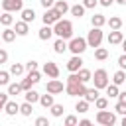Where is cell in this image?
Here are the masks:
<instances>
[{
    "mask_svg": "<svg viewBox=\"0 0 126 126\" xmlns=\"http://www.w3.org/2000/svg\"><path fill=\"white\" fill-rule=\"evenodd\" d=\"M79 126H91V120H87V118H85V120H81V122H79Z\"/></svg>",
    "mask_w": 126,
    "mask_h": 126,
    "instance_id": "49",
    "label": "cell"
},
{
    "mask_svg": "<svg viewBox=\"0 0 126 126\" xmlns=\"http://www.w3.org/2000/svg\"><path fill=\"white\" fill-rule=\"evenodd\" d=\"M32 110H33V108H32V102H28V100H26L24 104H20V114L30 116V114H32Z\"/></svg>",
    "mask_w": 126,
    "mask_h": 126,
    "instance_id": "32",
    "label": "cell"
},
{
    "mask_svg": "<svg viewBox=\"0 0 126 126\" xmlns=\"http://www.w3.org/2000/svg\"><path fill=\"white\" fill-rule=\"evenodd\" d=\"M24 69H28V71H35V69H37V61H28Z\"/></svg>",
    "mask_w": 126,
    "mask_h": 126,
    "instance_id": "40",
    "label": "cell"
},
{
    "mask_svg": "<svg viewBox=\"0 0 126 126\" xmlns=\"http://www.w3.org/2000/svg\"><path fill=\"white\" fill-rule=\"evenodd\" d=\"M6 100H8V93H0V110H4Z\"/></svg>",
    "mask_w": 126,
    "mask_h": 126,
    "instance_id": "44",
    "label": "cell"
},
{
    "mask_svg": "<svg viewBox=\"0 0 126 126\" xmlns=\"http://www.w3.org/2000/svg\"><path fill=\"white\" fill-rule=\"evenodd\" d=\"M91 81L94 83V89H106V85H108V73H106V69H96L94 75L91 77Z\"/></svg>",
    "mask_w": 126,
    "mask_h": 126,
    "instance_id": "3",
    "label": "cell"
},
{
    "mask_svg": "<svg viewBox=\"0 0 126 126\" xmlns=\"http://www.w3.org/2000/svg\"><path fill=\"white\" fill-rule=\"evenodd\" d=\"M94 104H96V108L100 110V108H106V104H108V98H102V96H96V100H94Z\"/></svg>",
    "mask_w": 126,
    "mask_h": 126,
    "instance_id": "37",
    "label": "cell"
},
{
    "mask_svg": "<svg viewBox=\"0 0 126 126\" xmlns=\"http://www.w3.org/2000/svg\"><path fill=\"white\" fill-rule=\"evenodd\" d=\"M96 122H98V124H104V126H112V124L116 122V114H114V112H108V110H104V108H100L98 114H96Z\"/></svg>",
    "mask_w": 126,
    "mask_h": 126,
    "instance_id": "5",
    "label": "cell"
},
{
    "mask_svg": "<svg viewBox=\"0 0 126 126\" xmlns=\"http://www.w3.org/2000/svg\"><path fill=\"white\" fill-rule=\"evenodd\" d=\"M6 59H8V53L4 49H0V63H6Z\"/></svg>",
    "mask_w": 126,
    "mask_h": 126,
    "instance_id": "47",
    "label": "cell"
},
{
    "mask_svg": "<svg viewBox=\"0 0 126 126\" xmlns=\"http://www.w3.org/2000/svg\"><path fill=\"white\" fill-rule=\"evenodd\" d=\"M51 35H53V28L51 26H43L39 30V39H49Z\"/></svg>",
    "mask_w": 126,
    "mask_h": 126,
    "instance_id": "21",
    "label": "cell"
},
{
    "mask_svg": "<svg viewBox=\"0 0 126 126\" xmlns=\"http://www.w3.org/2000/svg\"><path fill=\"white\" fill-rule=\"evenodd\" d=\"M69 10H71V14H73L75 18H81V16L85 14V6H83V4H75V6H69Z\"/></svg>",
    "mask_w": 126,
    "mask_h": 126,
    "instance_id": "19",
    "label": "cell"
},
{
    "mask_svg": "<svg viewBox=\"0 0 126 126\" xmlns=\"http://www.w3.org/2000/svg\"><path fill=\"white\" fill-rule=\"evenodd\" d=\"M118 65H120V69H126V53L118 57Z\"/></svg>",
    "mask_w": 126,
    "mask_h": 126,
    "instance_id": "45",
    "label": "cell"
},
{
    "mask_svg": "<svg viewBox=\"0 0 126 126\" xmlns=\"http://www.w3.org/2000/svg\"><path fill=\"white\" fill-rule=\"evenodd\" d=\"M67 49H71L73 55H81V53L87 49V39H83V37H73V39L69 41Z\"/></svg>",
    "mask_w": 126,
    "mask_h": 126,
    "instance_id": "4",
    "label": "cell"
},
{
    "mask_svg": "<svg viewBox=\"0 0 126 126\" xmlns=\"http://www.w3.org/2000/svg\"><path fill=\"white\" fill-rule=\"evenodd\" d=\"M33 18H35V12L32 10V8H22V20L24 22H33Z\"/></svg>",
    "mask_w": 126,
    "mask_h": 126,
    "instance_id": "17",
    "label": "cell"
},
{
    "mask_svg": "<svg viewBox=\"0 0 126 126\" xmlns=\"http://www.w3.org/2000/svg\"><path fill=\"white\" fill-rule=\"evenodd\" d=\"M43 73L47 77H51V79H57L59 77V67L53 61H47V63H43Z\"/></svg>",
    "mask_w": 126,
    "mask_h": 126,
    "instance_id": "9",
    "label": "cell"
},
{
    "mask_svg": "<svg viewBox=\"0 0 126 126\" xmlns=\"http://www.w3.org/2000/svg\"><path fill=\"white\" fill-rule=\"evenodd\" d=\"M65 124H67V126H75V124H77V116H73V114L67 116V118H65Z\"/></svg>",
    "mask_w": 126,
    "mask_h": 126,
    "instance_id": "42",
    "label": "cell"
},
{
    "mask_svg": "<svg viewBox=\"0 0 126 126\" xmlns=\"http://www.w3.org/2000/svg\"><path fill=\"white\" fill-rule=\"evenodd\" d=\"M53 8H55V10H57L61 16H63L65 12H69V4H67L65 0H59V2H55V6H53Z\"/></svg>",
    "mask_w": 126,
    "mask_h": 126,
    "instance_id": "24",
    "label": "cell"
},
{
    "mask_svg": "<svg viewBox=\"0 0 126 126\" xmlns=\"http://www.w3.org/2000/svg\"><path fill=\"white\" fill-rule=\"evenodd\" d=\"M65 91H67V94H71V96H83L85 91H87V87H85L83 81H79L77 73H71L69 79H67V87H65Z\"/></svg>",
    "mask_w": 126,
    "mask_h": 126,
    "instance_id": "1",
    "label": "cell"
},
{
    "mask_svg": "<svg viewBox=\"0 0 126 126\" xmlns=\"http://www.w3.org/2000/svg\"><path fill=\"white\" fill-rule=\"evenodd\" d=\"M2 8H4V12L22 10V0H2Z\"/></svg>",
    "mask_w": 126,
    "mask_h": 126,
    "instance_id": "10",
    "label": "cell"
},
{
    "mask_svg": "<svg viewBox=\"0 0 126 126\" xmlns=\"http://www.w3.org/2000/svg\"><path fill=\"white\" fill-rule=\"evenodd\" d=\"M116 2H118V4H126V0H116Z\"/></svg>",
    "mask_w": 126,
    "mask_h": 126,
    "instance_id": "53",
    "label": "cell"
},
{
    "mask_svg": "<svg viewBox=\"0 0 126 126\" xmlns=\"http://www.w3.org/2000/svg\"><path fill=\"white\" fill-rule=\"evenodd\" d=\"M53 33H57L59 37H63V39H69L71 35H73V24L69 22V20H57L55 24H53Z\"/></svg>",
    "mask_w": 126,
    "mask_h": 126,
    "instance_id": "2",
    "label": "cell"
},
{
    "mask_svg": "<svg viewBox=\"0 0 126 126\" xmlns=\"http://www.w3.org/2000/svg\"><path fill=\"white\" fill-rule=\"evenodd\" d=\"M39 2H41V6H43V8H45V10H47V8H51V6H53V0H39Z\"/></svg>",
    "mask_w": 126,
    "mask_h": 126,
    "instance_id": "46",
    "label": "cell"
},
{
    "mask_svg": "<svg viewBox=\"0 0 126 126\" xmlns=\"http://www.w3.org/2000/svg\"><path fill=\"white\" fill-rule=\"evenodd\" d=\"M98 2H100L102 6H110V4H112V0H98Z\"/></svg>",
    "mask_w": 126,
    "mask_h": 126,
    "instance_id": "50",
    "label": "cell"
},
{
    "mask_svg": "<svg viewBox=\"0 0 126 126\" xmlns=\"http://www.w3.org/2000/svg\"><path fill=\"white\" fill-rule=\"evenodd\" d=\"M114 110H116L118 114H122V116H124V114H126V102H120V100H118V102H116V106H114Z\"/></svg>",
    "mask_w": 126,
    "mask_h": 126,
    "instance_id": "38",
    "label": "cell"
},
{
    "mask_svg": "<svg viewBox=\"0 0 126 126\" xmlns=\"http://www.w3.org/2000/svg\"><path fill=\"white\" fill-rule=\"evenodd\" d=\"M100 41H102V32H100V28H93V30L89 32V35H87V45L98 47Z\"/></svg>",
    "mask_w": 126,
    "mask_h": 126,
    "instance_id": "6",
    "label": "cell"
},
{
    "mask_svg": "<svg viewBox=\"0 0 126 126\" xmlns=\"http://www.w3.org/2000/svg\"><path fill=\"white\" fill-rule=\"evenodd\" d=\"M39 102H41V106L49 108V106L53 104V94H51V93H49V94H41V96H39Z\"/></svg>",
    "mask_w": 126,
    "mask_h": 126,
    "instance_id": "26",
    "label": "cell"
},
{
    "mask_svg": "<svg viewBox=\"0 0 126 126\" xmlns=\"http://www.w3.org/2000/svg\"><path fill=\"white\" fill-rule=\"evenodd\" d=\"M59 18H61V14H59L55 8H47L45 14H43V24H45V26H51V24H55Z\"/></svg>",
    "mask_w": 126,
    "mask_h": 126,
    "instance_id": "8",
    "label": "cell"
},
{
    "mask_svg": "<svg viewBox=\"0 0 126 126\" xmlns=\"http://www.w3.org/2000/svg\"><path fill=\"white\" fill-rule=\"evenodd\" d=\"M81 65H83V59H81V55H73V57L67 61V69H69L71 73H77V71L81 69Z\"/></svg>",
    "mask_w": 126,
    "mask_h": 126,
    "instance_id": "11",
    "label": "cell"
},
{
    "mask_svg": "<svg viewBox=\"0 0 126 126\" xmlns=\"http://www.w3.org/2000/svg\"><path fill=\"white\" fill-rule=\"evenodd\" d=\"M98 4V0H83V6L85 8H94Z\"/></svg>",
    "mask_w": 126,
    "mask_h": 126,
    "instance_id": "43",
    "label": "cell"
},
{
    "mask_svg": "<svg viewBox=\"0 0 126 126\" xmlns=\"http://www.w3.org/2000/svg\"><path fill=\"white\" fill-rule=\"evenodd\" d=\"M75 110H79V112H87L89 110V102L83 98V100H79L77 104H75Z\"/></svg>",
    "mask_w": 126,
    "mask_h": 126,
    "instance_id": "35",
    "label": "cell"
},
{
    "mask_svg": "<svg viewBox=\"0 0 126 126\" xmlns=\"http://www.w3.org/2000/svg\"><path fill=\"white\" fill-rule=\"evenodd\" d=\"M16 35H28V32H30V26H28V22H16Z\"/></svg>",
    "mask_w": 126,
    "mask_h": 126,
    "instance_id": "15",
    "label": "cell"
},
{
    "mask_svg": "<svg viewBox=\"0 0 126 126\" xmlns=\"http://www.w3.org/2000/svg\"><path fill=\"white\" fill-rule=\"evenodd\" d=\"M22 93V85L20 83H8V94H20Z\"/></svg>",
    "mask_w": 126,
    "mask_h": 126,
    "instance_id": "31",
    "label": "cell"
},
{
    "mask_svg": "<svg viewBox=\"0 0 126 126\" xmlns=\"http://www.w3.org/2000/svg\"><path fill=\"white\" fill-rule=\"evenodd\" d=\"M35 83H39V73H37V69H35V71H30L28 77H26L20 85H22V91H28V89H32V85H35Z\"/></svg>",
    "mask_w": 126,
    "mask_h": 126,
    "instance_id": "7",
    "label": "cell"
},
{
    "mask_svg": "<svg viewBox=\"0 0 126 126\" xmlns=\"http://www.w3.org/2000/svg\"><path fill=\"white\" fill-rule=\"evenodd\" d=\"M120 43H122V49H124V53H126V39H122Z\"/></svg>",
    "mask_w": 126,
    "mask_h": 126,
    "instance_id": "51",
    "label": "cell"
},
{
    "mask_svg": "<svg viewBox=\"0 0 126 126\" xmlns=\"http://www.w3.org/2000/svg\"><path fill=\"white\" fill-rule=\"evenodd\" d=\"M53 49H55V53H63V51L67 49V43H65V39H63V37H59V39L53 43Z\"/></svg>",
    "mask_w": 126,
    "mask_h": 126,
    "instance_id": "25",
    "label": "cell"
},
{
    "mask_svg": "<svg viewBox=\"0 0 126 126\" xmlns=\"http://www.w3.org/2000/svg\"><path fill=\"white\" fill-rule=\"evenodd\" d=\"M122 39H124V35H122V32H118V30H112V32L108 33V43H110V45H118Z\"/></svg>",
    "mask_w": 126,
    "mask_h": 126,
    "instance_id": "13",
    "label": "cell"
},
{
    "mask_svg": "<svg viewBox=\"0 0 126 126\" xmlns=\"http://www.w3.org/2000/svg\"><path fill=\"white\" fill-rule=\"evenodd\" d=\"M4 110H6V114L14 116L16 112H20V104H18V102H14V100H6V104H4Z\"/></svg>",
    "mask_w": 126,
    "mask_h": 126,
    "instance_id": "14",
    "label": "cell"
},
{
    "mask_svg": "<svg viewBox=\"0 0 126 126\" xmlns=\"http://www.w3.org/2000/svg\"><path fill=\"white\" fill-rule=\"evenodd\" d=\"M35 124H37V126H49V122H47V118H45V116L35 118Z\"/></svg>",
    "mask_w": 126,
    "mask_h": 126,
    "instance_id": "41",
    "label": "cell"
},
{
    "mask_svg": "<svg viewBox=\"0 0 126 126\" xmlns=\"http://www.w3.org/2000/svg\"><path fill=\"white\" fill-rule=\"evenodd\" d=\"M2 39H4L6 43L14 41V39H16V32H14V30H10V28H6V30L2 32Z\"/></svg>",
    "mask_w": 126,
    "mask_h": 126,
    "instance_id": "22",
    "label": "cell"
},
{
    "mask_svg": "<svg viewBox=\"0 0 126 126\" xmlns=\"http://www.w3.org/2000/svg\"><path fill=\"white\" fill-rule=\"evenodd\" d=\"M45 89H47V93H51V94H59V93H63V83L57 81V79H53V81H49V83L45 85Z\"/></svg>",
    "mask_w": 126,
    "mask_h": 126,
    "instance_id": "12",
    "label": "cell"
},
{
    "mask_svg": "<svg viewBox=\"0 0 126 126\" xmlns=\"http://www.w3.org/2000/svg\"><path fill=\"white\" fill-rule=\"evenodd\" d=\"M106 94L108 96H118V85H106Z\"/></svg>",
    "mask_w": 126,
    "mask_h": 126,
    "instance_id": "34",
    "label": "cell"
},
{
    "mask_svg": "<svg viewBox=\"0 0 126 126\" xmlns=\"http://www.w3.org/2000/svg\"><path fill=\"white\" fill-rule=\"evenodd\" d=\"M106 24L110 26V30H120V28H122V20H120L118 16H112L110 20H106Z\"/></svg>",
    "mask_w": 126,
    "mask_h": 126,
    "instance_id": "20",
    "label": "cell"
},
{
    "mask_svg": "<svg viewBox=\"0 0 126 126\" xmlns=\"http://www.w3.org/2000/svg\"><path fill=\"white\" fill-rule=\"evenodd\" d=\"M49 108H51V114H53V116H61V114H63V110H65L61 104H55V102H53Z\"/></svg>",
    "mask_w": 126,
    "mask_h": 126,
    "instance_id": "36",
    "label": "cell"
},
{
    "mask_svg": "<svg viewBox=\"0 0 126 126\" xmlns=\"http://www.w3.org/2000/svg\"><path fill=\"white\" fill-rule=\"evenodd\" d=\"M77 77H79V81H83V83H87V81H91V77H93V73H91L89 69H79V71H77Z\"/></svg>",
    "mask_w": 126,
    "mask_h": 126,
    "instance_id": "23",
    "label": "cell"
},
{
    "mask_svg": "<svg viewBox=\"0 0 126 126\" xmlns=\"http://www.w3.org/2000/svg\"><path fill=\"white\" fill-rule=\"evenodd\" d=\"M26 100L33 104V102H37V100H39V94H37L35 91H32V89H28V91H26Z\"/></svg>",
    "mask_w": 126,
    "mask_h": 126,
    "instance_id": "29",
    "label": "cell"
},
{
    "mask_svg": "<svg viewBox=\"0 0 126 126\" xmlns=\"http://www.w3.org/2000/svg\"><path fill=\"white\" fill-rule=\"evenodd\" d=\"M22 73H24V65L14 63V65L10 67V75H16V77H18V75H22Z\"/></svg>",
    "mask_w": 126,
    "mask_h": 126,
    "instance_id": "33",
    "label": "cell"
},
{
    "mask_svg": "<svg viewBox=\"0 0 126 126\" xmlns=\"http://www.w3.org/2000/svg\"><path fill=\"white\" fill-rule=\"evenodd\" d=\"M118 100L120 102H126V91L124 93H118Z\"/></svg>",
    "mask_w": 126,
    "mask_h": 126,
    "instance_id": "48",
    "label": "cell"
},
{
    "mask_svg": "<svg viewBox=\"0 0 126 126\" xmlns=\"http://www.w3.org/2000/svg\"><path fill=\"white\" fill-rule=\"evenodd\" d=\"M122 126H126V114H124V118H122Z\"/></svg>",
    "mask_w": 126,
    "mask_h": 126,
    "instance_id": "52",
    "label": "cell"
},
{
    "mask_svg": "<svg viewBox=\"0 0 126 126\" xmlns=\"http://www.w3.org/2000/svg\"><path fill=\"white\" fill-rule=\"evenodd\" d=\"M12 22H14V16H12L10 12H4V14L0 16V24H2V26H6V28H8Z\"/></svg>",
    "mask_w": 126,
    "mask_h": 126,
    "instance_id": "27",
    "label": "cell"
},
{
    "mask_svg": "<svg viewBox=\"0 0 126 126\" xmlns=\"http://www.w3.org/2000/svg\"><path fill=\"white\" fill-rule=\"evenodd\" d=\"M94 57H96L98 61H104V59L108 57V49H104V47H96V51H94Z\"/></svg>",
    "mask_w": 126,
    "mask_h": 126,
    "instance_id": "30",
    "label": "cell"
},
{
    "mask_svg": "<svg viewBox=\"0 0 126 126\" xmlns=\"http://www.w3.org/2000/svg\"><path fill=\"white\" fill-rule=\"evenodd\" d=\"M91 24H93V28H100V26L106 24V18H104L102 14H94V16L91 18Z\"/></svg>",
    "mask_w": 126,
    "mask_h": 126,
    "instance_id": "18",
    "label": "cell"
},
{
    "mask_svg": "<svg viewBox=\"0 0 126 126\" xmlns=\"http://www.w3.org/2000/svg\"><path fill=\"white\" fill-rule=\"evenodd\" d=\"M8 83H10V73L0 71V85H8Z\"/></svg>",
    "mask_w": 126,
    "mask_h": 126,
    "instance_id": "39",
    "label": "cell"
},
{
    "mask_svg": "<svg viewBox=\"0 0 126 126\" xmlns=\"http://www.w3.org/2000/svg\"><path fill=\"white\" fill-rule=\"evenodd\" d=\"M96 96H98V89H87L85 94H83V98H85L87 102H94Z\"/></svg>",
    "mask_w": 126,
    "mask_h": 126,
    "instance_id": "16",
    "label": "cell"
},
{
    "mask_svg": "<svg viewBox=\"0 0 126 126\" xmlns=\"http://www.w3.org/2000/svg\"><path fill=\"white\" fill-rule=\"evenodd\" d=\"M112 81H114V85H122V83L126 81V73H124V69L116 71V73H114V79H112Z\"/></svg>",
    "mask_w": 126,
    "mask_h": 126,
    "instance_id": "28",
    "label": "cell"
}]
</instances>
